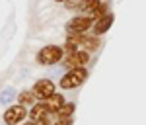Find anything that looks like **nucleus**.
<instances>
[{"mask_svg":"<svg viewBox=\"0 0 146 125\" xmlns=\"http://www.w3.org/2000/svg\"><path fill=\"white\" fill-rule=\"evenodd\" d=\"M35 98H39L41 102H45L47 98H51L53 94H55V84H53V80H47V78H41L39 82H35L33 84V90Z\"/></svg>","mask_w":146,"mask_h":125,"instance_id":"4","label":"nucleus"},{"mask_svg":"<svg viewBox=\"0 0 146 125\" xmlns=\"http://www.w3.org/2000/svg\"><path fill=\"white\" fill-rule=\"evenodd\" d=\"M35 100H37L35 94L29 92V90H23L22 94H20V106H33Z\"/></svg>","mask_w":146,"mask_h":125,"instance_id":"11","label":"nucleus"},{"mask_svg":"<svg viewBox=\"0 0 146 125\" xmlns=\"http://www.w3.org/2000/svg\"><path fill=\"white\" fill-rule=\"evenodd\" d=\"M86 78H88V70H86V67L70 68L66 74L60 78V88H64V90L78 88L80 84H84V80H86Z\"/></svg>","mask_w":146,"mask_h":125,"instance_id":"1","label":"nucleus"},{"mask_svg":"<svg viewBox=\"0 0 146 125\" xmlns=\"http://www.w3.org/2000/svg\"><path fill=\"white\" fill-rule=\"evenodd\" d=\"M88 61H90V53L88 51H72V53L66 55L64 65L68 68H78V67H84Z\"/></svg>","mask_w":146,"mask_h":125,"instance_id":"6","label":"nucleus"},{"mask_svg":"<svg viewBox=\"0 0 146 125\" xmlns=\"http://www.w3.org/2000/svg\"><path fill=\"white\" fill-rule=\"evenodd\" d=\"M111 23H113V16H111V14H105L103 18H100V20L96 22L94 29H96V33H98V35H100V33H105V31L111 27Z\"/></svg>","mask_w":146,"mask_h":125,"instance_id":"9","label":"nucleus"},{"mask_svg":"<svg viewBox=\"0 0 146 125\" xmlns=\"http://www.w3.org/2000/svg\"><path fill=\"white\" fill-rule=\"evenodd\" d=\"M56 2H66V0H56Z\"/></svg>","mask_w":146,"mask_h":125,"instance_id":"14","label":"nucleus"},{"mask_svg":"<svg viewBox=\"0 0 146 125\" xmlns=\"http://www.w3.org/2000/svg\"><path fill=\"white\" fill-rule=\"evenodd\" d=\"M62 104H64V100H62L60 94H53L51 98H47V100H45V106H47V110H49V114H56V112L60 110Z\"/></svg>","mask_w":146,"mask_h":125,"instance_id":"8","label":"nucleus"},{"mask_svg":"<svg viewBox=\"0 0 146 125\" xmlns=\"http://www.w3.org/2000/svg\"><path fill=\"white\" fill-rule=\"evenodd\" d=\"M94 25V18L92 16H76L66 23V31L68 35H78V33H86Z\"/></svg>","mask_w":146,"mask_h":125,"instance_id":"3","label":"nucleus"},{"mask_svg":"<svg viewBox=\"0 0 146 125\" xmlns=\"http://www.w3.org/2000/svg\"><path fill=\"white\" fill-rule=\"evenodd\" d=\"M47 115H51L49 114V110H47V106L45 102H39V104H33V108L29 110V119L31 121H39V119H43V117H47Z\"/></svg>","mask_w":146,"mask_h":125,"instance_id":"7","label":"nucleus"},{"mask_svg":"<svg viewBox=\"0 0 146 125\" xmlns=\"http://www.w3.org/2000/svg\"><path fill=\"white\" fill-rule=\"evenodd\" d=\"M25 125H37V123H35V121H27Z\"/></svg>","mask_w":146,"mask_h":125,"instance_id":"13","label":"nucleus"},{"mask_svg":"<svg viewBox=\"0 0 146 125\" xmlns=\"http://www.w3.org/2000/svg\"><path fill=\"white\" fill-rule=\"evenodd\" d=\"M74 104H62L60 106V110L56 112V119H66V117H72V114H74Z\"/></svg>","mask_w":146,"mask_h":125,"instance_id":"10","label":"nucleus"},{"mask_svg":"<svg viewBox=\"0 0 146 125\" xmlns=\"http://www.w3.org/2000/svg\"><path fill=\"white\" fill-rule=\"evenodd\" d=\"M25 115H27V110H25V106H10L6 112H4V121L8 125H16L23 121L25 119Z\"/></svg>","mask_w":146,"mask_h":125,"instance_id":"5","label":"nucleus"},{"mask_svg":"<svg viewBox=\"0 0 146 125\" xmlns=\"http://www.w3.org/2000/svg\"><path fill=\"white\" fill-rule=\"evenodd\" d=\"M53 125H72V117H66V119H56Z\"/></svg>","mask_w":146,"mask_h":125,"instance_id":"12","label":"nucleus"},{"mask_svg":"<svg viewBox=\"0 0 146 125\" xmlns=\"http://www.w3.org/2000/svg\"><path fill=\"white\" fill-rule=\"evenodd\" d=\"M62 53H64L62 47L47 45L37 53V63H39V65H56V63L62 59Z\"/></svg>","mask_w":146,"mask_h":125,"instance_id":"2","label":"nucleus"}]
</instances>
